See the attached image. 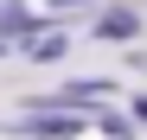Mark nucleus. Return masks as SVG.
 Instances as JSON below:
<instances>
[{
    "label": "nucleus",
    "mask_w": 147,
    "mask_h": 140,
    "mask_svg": "<svg viewBox=\"0 0 147 140\" xmlns=\"http://www.w3.org/2000/svg\"><path fill=\"white\" fill-rule=\"evenodd\" d=\"M134 38H141V7H134V0L102 7L96 26H90V45H134Z\"/></svg>",
    "instance_id": "nucleus-1"
},
{
    "label": "nucleus",
    "mask_w": 147,
    "mask_h": 140,
    "mask_svg": "<svg viewBox=\"0 0 147 140\" xmlns=\"http://www.w3.org/2000/svg\"><path fill=\"white\" fill-rule=\"evenodd\" d=\"M13 51L32 57V64H58V57H70V32H64V26H51V32H26V38H13Z\"/></svg>",
    "instance_id": "nucleus-2"
},
{
    "label": "nucleus",
    "mask_w": 147,
    "mask_h": 140,
    "mask_svg": "<svg viewBox=\"0 0 147 140\" xmlns=\"http://www.w3.org/2000/svg\"><path fill=\"white\" fill-rule=\"evenodd\" d=\"M26 32H38L32 13H26V0H0V38H26Z\"/></svg>",
    "instance_id": "nucleus-3"
},
{
    "label": "nucleus",
    "mask_w": 147,
    "mask_h": 140,
    "mask_svg": "<svg viewBox=\"0 0 147 140\" xmlns=\"http://www.w3.org/2000/svg\"><path fill=\"white\" fill-rule=\"evenodd\" d=\"M77 7H102V0H51V13H77Z\"/></svg>",
    "instance_id": "nucleus-4"
},
{
    "label": "nucleus",
    "mask_w": 147,
    "mask_h": 140,
    "mask_svg": "<svg viewBox=\"0 0 147 140\" xmlns=\"http://www.w3.org/2000/svg\"><path fill=\"white\" fill-rule=\"evenodd\" d=\"M134 121H147V96H134Z\"/></svg>",
    "instance_id": "nucleus-5"
},
{
    "label": "nucleus",
    "mask_w": 147,
    "mask_h": 140,
    "mask_svg": "<svg viewBox=\"0 0 147 140\" xmlns=\"http://www.w3.org/2000/svg\"><path fill=\"white\" fill-rule=\"evenodd\" d=\"M7 51H13V38H0V57H7Z\"/></svg>",
    "instance_id": "nucleus-6"
}]
</instances>
